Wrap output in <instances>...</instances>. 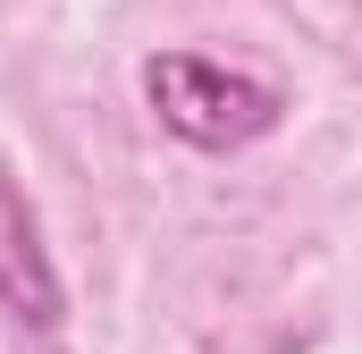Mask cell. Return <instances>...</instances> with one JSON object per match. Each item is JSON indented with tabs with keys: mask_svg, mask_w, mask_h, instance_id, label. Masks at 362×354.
<instances>
[{
	"mask_svg": "<svg viewBox=\"0 0 362 354\" xmlns=\"http://www.w3.org/2000/svg\"><path fill=\"white\" fill-rule=\"evenodd\" d=\"M144 93L160 110V127L185 135L194 152H245L253 135L278 127V93L262 76H236V68H211L194 51H160L144 59Z\"/></svg>",
	"mask_w": 362,
	"mask_h": 354,
	"instance_id": "obj_1",
	"label": "cell"
},
{
	"mask_svg": "<svg viewBox=\"0 0 362 354\" xmlns=\"http://www.w3.org/2000/svg\"><path fill=\"white\" fill-rule=\"evenodd\" d=\"M0 304H8L25 329H59V321H68L59 270L42 253V219H34V202L8 185V169H0Z\"/></svg>",
	"mask_w": 362,
	"mask_h": 354,
	"instance_id": "obj_2",
	"label": "cell"
}]
</instances>
